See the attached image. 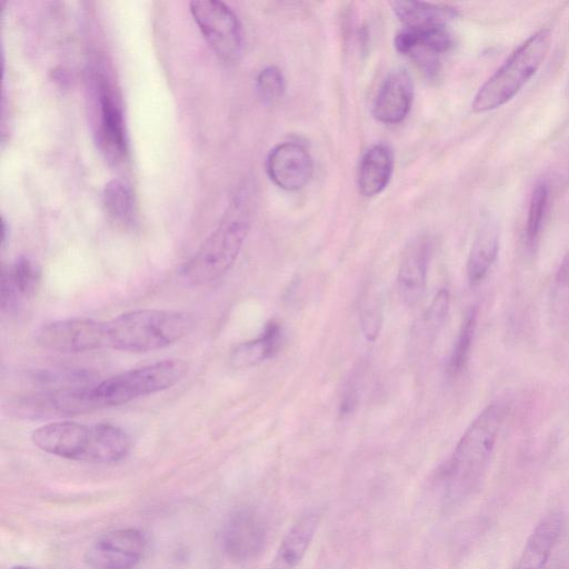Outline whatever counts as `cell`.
Instances as JSON below:
<instances>
[{"label":"cell","mask_w":569,"mask_h":569,"mask_svg":"<svg viewBox=\"0 0 569 569\" xmlns=\"http://www.w3.org/2000/svg\"><path fill=\"white\" fill-rule=\"evenodd\" d=\"M505 407L491 402L470 422L442 468L445 500L457 505L480 486L502 426Z\"/></svg>","instance_id":"obj_1"},{"label":"cell","mask_w":569,"mask_h":569,"mask_svg":"<svg viewBox=\"0 0 569 569\" xmlns=\"http://www.w3.org/2000/svg\"><path fill=\"white\" fill-rule=\"evenodd\" d=\"M31 440L50 455L93 463L116 462L127 456L131 445L128 433L114 425L74 421L43 425L33 430Z\"/></svg>","instance_id":"obj_2"},{"label":"cell","mask_w":569,"mask_h":569,"mask_svg":"<svg viewBox=\"0 0 569 569\" xmlns=\"http://www.w3.org/2000/svg\"><path fill=\"white\" fill-rule=\"evenodd\" d=\"M242 186L232 197L221 221L182 269L192 284L211 282L234 263L247 238L252 216V192Z\"/></svg>","instance_id":"obj_3"},{"label":"cell","mask_w":569,"mask_h":569,"mask_svg":"<svg viewBox=\"0 0 569 569\" xmlns=\"http://www.w3.org/2000/svg\"><path fill=\"white\" fill-rule=\"evenodd\" d=\"M194 326V319L177 310L139 309L104 321L106 348L148 352L168 347Z\"/></svg>","instance_id":"obj_4"},{"label":"cell","mask_w":569,"mask_h":569,"mask_svg":"<svg viewBox=\"0 0 569 569\" xmlns=\"http://www.w3.org/2000/svg\"><path fill=\"white\" fill-rule=\"evenodd\" d=\"M551 42L549 29H540L521 43L502 66L479 88L471 109L482 113L509 102L537 73Z\"/></svg>","instance_id":"obj_5"},{"label":"cell","mask_w":569,"mask_h":569,"mask_svg":"<svg viewBox=\"0 0 569 569\" xmlns=\"http://www.w3.org/2000/svg\"><path fill=\"white\" fill-rule=\"evenodd\" d=\"M181 359H167L112 376L91 386L97 409L124 405L142 396L156 393L178 383L187 373Z\"/></svg>","instance_id":"obj_6"},{"label":"cell","mask_w":569,"mask_h":569,"mask_svg":"<svg viewBox=\"0 0 569 569\" xmlns=\"http://www.w3.org/2000/svg\"><path fill=\"white\" fill-rule=\"evenodd\" d=\"M190 12L212 50L226 61L237 60L243 47L241 23L233 10L218 0L190 2Z\"/></svg>","instance_id":"obj_7"},{"label":"cell","mask_w":569,"mask_h":569,"mask_svg":"<svg viewBox=\"0 0 569 569\" xmlns=\"http://www.w3.org/2000/svg\"><path fill=\"white\" fill-rule=\"evenodd\" d=\"M90 387L64 386L18 396L10 401L9 406L14 415L32 419L81 415L96 410Z\"/></svg>","instance_id":"obj_8"},{"label":"cell","mask_w":569,"mask_h":569,"mask_svg":"<svg viewBox=\"0 0 569 569\" xmlns=\"http://www.w3.org/2000/svg\"><path fill=\"white\" fill-rule=\"evenodd\" d=\"M268 536L267 521L250 507L234 510L222 530V549L236 563H246L258 558L263 551Z\"/></svg>","instance_id":"obj_9"},{"label":"cell","mask_w":569,"mask_h":569,"mask_svg":"<svg viewBox=\"0 0 569 569\" xmlns=\"http://www.w3.org/2000/svg\"><path fill=\"white\" fill-rule=\"evenodd\" d=\"M37 343L47 350L83 352L106 348L104 321L70 318L42 326L36 332Z\"/></svg>","instance_id":"obj_10"},{"label":"cell","mask_w":569,"mask_h":569,"mask_svg":"<svg viewBox=\"0 0 569 569\" xmlns=\"http://www.w3.org/2000/svg\"><path fill=\"white\" fill-rule=\"evenodd\" d=\"M93 79L98 100V147L109 162L118 163L128 151L122 110L106 77L96 74Z\"/></svg>","instance_id":"obj_11"},{"label":"cell","mask_w":569,"mask_h":569,"mask_svg":"<svg viewBox=\"0 0 569 569\" xmlns=\"http://www.w3.org/2000/svg\"><path fill=\"white\" fill-rule=\"evenodd\" d=\"M147 539L138 529H118L101 536L88 549L86 558L96 569H130L142 558Z\"/></svg>","instance_id":"obj_12"},{"label":"cell","mask_w":569,"mask_h":569,"mask_svg":"<svg viewBox=\"0 0 569 569\" xmlns=\"http://www.w3.org/2000/svg\"><path fill=\"white\" fill-rule=\"evenodd\" d=\"M452 43L447 27L403 28L395 37L397 51L410 57L430 76L437 72L440 56L448 52Z\"/></svg>","instance_id":"obj_13"},{"label":"cell","mask_w":569,"mask_h":569,"mask_svg":"<svg viewBox=\"0 0 569 569\" xmlns=\"http://www.w3.org/2000/svg\"><path fill=\"white\" fill-rule=\"evenodd\" d=\"M266 170L276 186L287 191H296L309 182L313 163L303 146L297 142H283L269 152Z\"/></svg>","instance_id":"obj_14"},{"label":"cell","mask_w":569,"mask_h":569,"mask_svg":"<svg viewBox=\"0 0 569 569\" xmlns=\"http://www.w3.org/2000/svg\"><path fill=\"white\" fill-rule=\"evenodd\" d=\"M432 242L427 234L413 238L405 248L397 276L398 291L405 303L416 305L427 287Z\"/></svg>","instance_id":"obj_15"},{"label":"cell","mask_w":569,"mask_h":569,"mask_svg":"<svg viewBox=\"0 0 569 569\" xmlns=\"http://www.w3.org/2000/svg\"><path fill=\"white\" fill-rule=\"evenodd\" d=\"M413 84L403 69L389 72L382 81L372 104V114L379 122L393 124L401 122L411 109Z\"/></svg>","instance_id":"obj_16"},{"label":"cell","mask_w":569,"mask_h":569,"mask_svg":"<svg viewBox=\"0 0 569 569\" xmlns=\"http://www.w3.org/2000/svg\"><path fill=\"white\" fill-rule=\"evenodd\" d=\"M317 508L302 511L280 541L269 569H297L305 558L319 527Z\"/></svg>","instance_id":"obj_17"},{"label":"cell","mask_w":569,"mask_h":569,"mask_svg":"<svg viewBox=\"0 0 569 569\" xmlns=\"http://www.w3.org/2000/svg\"><path fill=\"white\" fill-rule=\"evenodd\" d=\"M566 525L560 509L550 510L536 525L513 569H545Z\"/></svg>","instance_id":"obj_18"},{"label":"cell","mask_w":569,"mask_h":569,"mask_svg":"<svg viewBox=\"0 0 569 569\" xmlns=\"http://www.w3.org/2000/svg\"><path fill=\"white\" fill-rule=\"evenodd\" d=\"M42 272L40 266L30 258L21 257L13 263L2 267L1 308L14 309L22 300L34 297L40 288Z\"/></svg>","instance_id":"obj_19"},{"label":"cell","mask_w":569,"mask_h":569,"mask_svg":"<svg viewBox=\"0 0 569 569\" xmlns=\"http://www.w3.org/2000/svg\"><path fill=\"white\" fill-rule=\"evenodd\" d=\"M283 342V329L277 320L266 323L262 332L254 339L239 342L229 353L230 366L234 369H248L276 356Z\"/></svg>","instance_id":"obj_20"},{"label":"cell","mask_w":569,"mask_h":569,"mask_svg":"<svg viewBox=\"0 0 569 569\" xmlns=\"http://www.w3.org/2000/svg\"><path fill=\"white\" fill-rule=\"evenodd\" d=\"M393 171V154L385 143L370 147L358 168V189L365 197H375L388 186Z\"/></svg>","instance_id":"obj_21"},{"label":"cell","mask_w":569,"mask_h":569,"mask_svg":"<svg viewBox=\"0 0 569 569\" xmlns=\"http://www.w3.org/2000/svg\"><path fill=\"white\" fill-rule=\"evenodd\" d=\"M499 233L492 222H485L472 243L467 260V278L470 286L479 284L489 273L499 252Z\"/></svg>","instance_id":"obj_22"},{"label":"cell","mask_w":569,"mask_h":569,"mask_svg":"<svg viewBox=\"0 0 569 569\" xmlns=\"http://www.w3.org/2000/svg\"><path fill=\"white\" fill-rule=\"evenodd\" d=\"M390 6L405 28L447 27L457 12L453 8L421 1H392Z\"/></svg>","instance_id":"obj_23"},{"label":"cell","mask_w":569,"mask_h":569,"mask_svg":"<svg viewBox=\"0 0 569 569\" xmlns=\"http://www.w3.org/2000/svg\"><path fill=\"white\" fill-rule=\"evenodd\" d=\"M477 318L476 307L469 308L463 316L446 366V371L450 377L460 375L468 363L477 328Z\"/></svg>","instance_id":"obj_24"},{"label":"cell","mask_w":569,"mask_h":569,"mask_svg":"<svg viewBox=\"0 0 569 569\" xmlns=\"http://www.w3.org/2000/svg\"><path fill=\"white\" fill-rule=\"evenodd\" d=\"M102 201L109 216L123 224L133 220V198L130 188L120 180L109 181L102 192Z\"/></svg>","instance_id":"obj_25"},{"label":"cell","mask_w":569,"mask_h":569,"mask_svg":"<svg viewBox=\"0 0 569 569\" xmlns=\"http://www.w3.org/2000/svg\"><path fill=\"white\" fill-rule=\"evenodd\" d=\"M383 318V305L380 291L369 284L362 293L359 306L361 330L368 341L373 342L379 336Z\"/></svg>","instance_id":"obj_26"},{"label":"cell","mask_w":569,"mask_h":569,"mask_svg":"<svg viewBox=\"0 0 569 569\" xmlns=\"http://www.w3.org/2000/svg\"><path fill=\"white\" fill-rule=\"evenodd\" d=\"M549 200V186L545 181L536 184L528 209V218L526 226V236L530 244L538 239L542 229Z\"/></svg>","instance_id":"obj_27"},{"label":"cell","mask_w":569,"mask_h":569,"mask_svg":"<svg viewBox=\"0 0 569 569\" xmlns=\"http://www.w3.org/2000/svg\"><path fill=\"white\" fill-rule=\"evenodd\" d=\"M256 89L263 103H277L286 92V80L282 71L276 66L263 68L257 76Z\"/></svg>","instance_id":"obj_28"},{"label":"cell","mask_w":569,"mask_h":569,"mask_svg":"<svg viewBox=\"0 0 569 569\" xmlns=\"http://www.w3.org/2000/svg\"><path fill=\"white\" fill-rule=\"evenodd\" d=\"M449 305L450 293L448 289H439L423 315V325L429 335L441 328L447 318Z\"/></svg>","instance_id":"obj_29"},{"label":"cell","mask_w":569,"mask_h":569,"mask_svg":"<svg viewBox=\"0 0 569 569\" xmlns=\"http://www.w3.org/2000/svg\"><path fill=\"white\" fill-rule=\"evenodd\" d=\"M553 307L559 311L569 309V254L566 256L555 276L553 282Z\"/></svg>","instance_id":"obj_30"},{"label":"cell","mask_w":569,"mask_h":569,"mask_svg":"<svg viewBox=\"0 0 569 569\" xmlns=\"http://www.w3.org/2000/svg\"><path fill=\"white\" fill-rule=\"evenodd\" d=\"M358 375H353L345 385L341 396L339 412L342 417L352 413L358 406L359 389H358Z\"/></svg>","instance_id":"obj_31"},{"label":"cell","mask_w":569,"mask_h":569,"mask_svg":"<svg viewBox=\"0 0 569 569\" xmlns=\"http://www.w3.org/2000/svg\"><path fill=\"white\" fill-rule=\"evenodd\" d=\"M10 569H34V568L19 565V566H13Z\"/></svg>","instance_id":"obj_32"}]
</instances>
